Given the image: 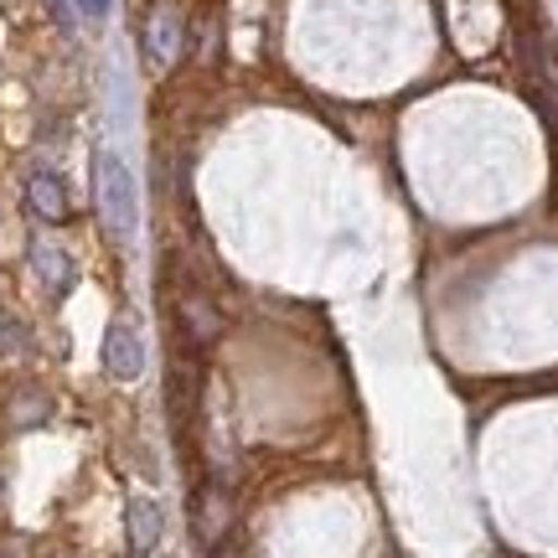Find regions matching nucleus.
I'll return each mask as SVG.
<instances>
[{"mask_svg": "<svg viewBox=\"0 0 558 558\" xmlns=\"http://www.w3.org/2000/svg\"><path fill=\"white\" fill-rule=\"evenodd\" d=\"M124 533H130V554L135 558H150L166 538V512H160L156 497H130L124 507Z\"/></svg>", "mask_w": 558, "mask_h": 558, "instance_id": "nucleus-3", "label": "nucleus"}, {"mask_svg": "<svg viewBox=\"0 0 558 558\" xmlns=\"http://www.w3.org/2000/svg\"><path fill=\"white\" fill-rule=\"evenodd\" d=\"M32 269L41 275V284L52 290V295H62V290H73V259L62 254V248H52V243H32Z\"/></svg>", "mask_w": 558, "mask_h": 558, "instance_id": "nucleus-5", "label": "nucleus"}, {"mask_svg": "<svg viewBox=\"0 0 558 558\" xmlns=\"http://www.w3.org/2000/svg\"><path fill=\"white\" fill-rule=\"evenodd\" d=\"M94 192H99V213H104L109 239L135 243V233H140V186H135V171L124 166V156L104 150L99 166H94Z\"/></svg>", "mask_w": 558, "mask_h": 558, "instance_id": "nucleus-1", "label": "nucleus"}, {"mask_svg": "<svg viewBox=\"0 0 558 558\" xmlns=\"http://www.w3.org/2000/svg\"><path fill=\"white\" fill-rule=\"evenodd\" d=\"M104 373L114 383H135L145 373V337L135 320H109L104 331Z\"/></svg>", "mask_w": 558, "mask_h": 558, "instance_id": "nucleus-2", "label": "nucleus"}, {"mask_svg": "<svg viewBox=\"0 0 558 558\" xmlns=\"http://www.w3.org/2000/svg\"><path fill=\"white\" fill-rule=\"evenodd\" d=\"M109 5H114V0H78V11H83V16H94V21L109 16Z\"/></svg>", "mask_w": 558, "mask_h": 558, "instance_id": "nucleus-7", "label": "nucleus"}, {"mask_svg": "<svg viewBox=\"0 0 558 558\" xmlns=\"http://www.w3.org/2000/svg\"><path fill=\"white\" fill-rule=\"evenodd\" d=\"M26 202H32V213L41 222H62L73 213V202H68V186H62L52 171H37V177L26 181Z\"/></svg>", "mask_w": 558, "mask_h": 558, "instance_id": "nucleus-4", "label": "nucleus"}, {"mask_svg": "<svg viewBox=\"0 0 558 558\" xmlns=\"http://www.w3.org/2000/svg\"><path fill=\"white\" fill-rule=\"evenodd\" d=\"M177 16H166V11H160L156 21H150V37H145V47H150V58L160 62V68H166V62L177 58Z\"/></svg>", "mask_w": 558, "mask_h": 558, "instance_id": "nucleus-6", "label": "nucleus"}]
</instances>
